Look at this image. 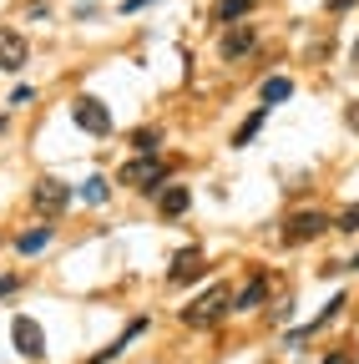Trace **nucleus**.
I'll return each instance as SVG.
<instances>
[{
	"instance_id": "16",
	"label": "nucleus",
	"mask_w": 359,
	"mask_h": 364,
	"mask_svg": "<svg viewBox=\"0 0 359 364\" xmlns=\"http://www.w3.org/2000/svg\"><path fill=\"white\" fill-rule=\"evenodd\" d=\"M248 11H253V0H218V21H228V26L238 16H248Z\"/></svg>"
},
{
	"instance_id": "4",
	"label": "nucleus",
	"mask_w": 359,
	"mask_h": 364,
	"mask_svg": "<svg viewBox=\"0 0 359 364\" xmlns=\"http://www.w3.org/2000/svg\"><path fill=\"white\" fill-rule=\"evenodd\" d=\"M71 122H76L81 132H92V136H112V112H107V102H97V97H76V102H71Z\"/></svg>"
},
{
	"instance_id": "10",
	"label": "nucleus",
	"mask_w": 359,
	"mask_h": 364,
	"mask_svg": "<svg viewBox=\"0 0 359 364\" xmlns=\"http://www.w3.org/2000/svg\"><path fill=\"white\" fill-rule=\"evenodd\" d=\"M188 203H193V193L183 188V182H172V188H162V198H157L162 218H183V213H188Z\"/></svg>"
},
{
	"instance_id": "5",
	"label": "nucleus",
	"mask_w": 359,
	"mask_h": 364,
	"mask_svg": "<svg viewBox=\"0 0 359 364\" xmlns=\"http://www.w3.org/2000/svg\"><path fill=\"white\" fill-rule=\"evenodd\" d=\"M11 339H16V354H26V359H46V334H41L36 318L16 314V318H11Z\"/></svg>"
},
{
	"instance_id": "6",
	"label": "nucleus",
	"mask_w": 359,
	"mask_h": 364,
	"mask_svg": "<svg viewBox=\"0 0 359 364\" xmlns=\"http://www.w3.org/2000/svg\"><path fill=\"white\" fill-rule=\"evenodd\" d=\"M324 228H334V223H329L319 208H314V213L304 208V213H294V218H289V228H284V243H309V238H319Z\"/></svg>"
},
{
	"instance_id": "3",
	"label": "nucleus",
	"mask_w": 359,
	"mask_h": 364,
	"mask_svg": "<svg viewBox=\"0 0 359 364\" xmlns=\"http://www.w3.org/2000/svg\"><path fill=\"white\" fill-rule=\"evenodd\" d=\"M117 182H127V188H142V193H162V182H167V167L157 157H137V162H127L117 172Z\"/></svg>"
},
{
	"instance_id": "1",
	"label": "nucleus",
	"mask_w": 359,
	"mask_h": 364,
	"mask_svg": "<svg viewBox=\"0 0 359 364\" xmlns=\"http://www.w3.org/2000/svg\"><path fill=\"white\" fill-rule=\"evenodd\" d=\"M66 208H71V182H56V177L31 182V213H41V218H61Z\"/></svg>"
},
{
	"instance_id": "20",
	"label": "nucleus",
	"mask_w": 359,
	"mask_h": 364,
	"mask_svg": "<svg viewBox=\"0 0 359 364\" xmlns=\"http://www.w3.org/2000/svg\"><path fill=\"white\" fill-rule=\"evenodd\" d=\"M21 289V279H16V273H6V279H0V299H6V294H16Z\"/></svg>"
},
{
	"instance_id": "19",
	"label": "nucleus",
	"mask_w": 359,
	"mask_h": 364,
	"mask_svg": "<svg viewBox=\"0 0 359 364\" xmlns=\"http://www.w3.org/2000/svg\"><path fill=\"white\" fill-rule=\"evenodd\" d=\"M31 102H36L31 86H16V91H11V107H31Z\"/></svg>"
},
{
	"instance_id": "22",
	"label": "nucleus",
	"mask_w": 359,
	"mask_h": 364,
	"mask_svg": "<svg viewBox=\"0 0 359 364\" xmlns=\"http://www.w3.org/2000/svg\"><path fill=\"white\" fill-rule=\"evenodd\" d=\"M324 364H349V349H339V354H329Z\"/></svg>"
},
{
	"instance_id": "18",
	"label": "nucleus",
	"mask_w": 359,
	"mask_h": 364,
	"mask_svg": "<svg viewBox=\"0 0 359 364\" xmlns=\"http://www.w3.org/2000/svg\"><path fill=\"white\" fill-rule=\"evenodd\" d=\"M334 228H339V233H359V203H354L349 213H339V218H334Z\"/></svg>"
},
{
	"instance_id": "7",
	"label": "nucleus",
	"mask_w": 359,
	"mask_h": 364,
	"mask_svg": "<svg viewBox=\"0 0 359 364\" xmlns=\"http://www.w3.org/2000/svg\"><path fill=\"white\" fill-rule=\"evenodd\" d=\"M26 61H31L26 36H21V31H11V26H0V71H21Z\"/></svg>"
},
{
	"instance_id": "13",
	"label": "nucleus",
	"mask_w": 359,
	"mask_h": 364,
	"mask_svg": "<svg viewBox=\"0 0 359 364\" xmlns=\"http://www.w3.org/2000/svg\"><path fill=\"white\" fill-rule=\"evenodd\" d=\"M268 112H274V107H258V112H253V117H248V122H243V127L233 132V147H248V142H253V136H258V127H263V117H268Z\"/></svg>"
},
{
	"instance_id": "14",
	"label": "nucleus",
	"mask_w": 359,
	"mask_h": 364,
	"mask_svg": "<svg viewBox=\"0 0 359 364\" xmlns=\"http://www.w3.org/2000/svg\"><path fill=\"white\" fill-rule=\"evenodd\" d=\"M46 243H51V228H31V233H21V238H16V248H21L26 258H31V253H41Z\"/></svg>"
},
{
	"instance_id": "9",
	"label": "nucleus",
	"mask_w": 359,
	"mask_h": 364,
	"mask_svg": "<svg viewBox=\"0 0 359 364\" xmlns=\"http://www.w3.org/2000/svg\"><path fill=\"white\" fill-rule=\"evenodd\" d=\"M253 46H258V36H253L248 26H243V31H228V36H223V61H243Z\"/></svg>"
},
{
	"instance_id": "15",
	"label": "nucleus",
	"mask_w": 359,
	"mask_h": 364,
	"mask_svg": "<svg viewBox=\"0 0 359 364\" xmlns=\"http://www.w3.org/2000/svg\"><path fill=\"white\" fill-rule=\"evenodd\" d=\"M263 299H268V284H263V279H253V284H248V289L233 299V309H258Z\"/></svg>"
},
{
	"instance_id": "12",
	"label": "nucleus",
	"mask_w": 359,
	"mask_h": 364,
	"mask_svg": "<svg viewBox=\"0 0 359 364\" xmlns=\"http://www.w3.org/2000/svg\"><path fill=\"white\" fill-rule=\"evenodd\" d=\"M132 147H137L142 157H157V147H162V132H157V127H137V132H132Z\"/></svg>"
},
{
	"instance_id": "23",
	"label": "nucleus",
	"mask_w": 359,
	"mask_h": 364,
	"mask_svg": "<svg viewBox=\"0 0 359 364\" xmlns=\"http://www.w3.org/2000/svg\"><path fill=\"white\" fill-rule=\"evenodd\" d=\"M142 6H152V0H127V6H122V11H142Z\"/></svg>"
},
{
	"instance_id": "24",
	"label": "nucleus",
	"mask_w": 359,
	"mask_h": 364,
	"mask_svg": "<svg viewBox=\"0 0 359 364\" xmlns=\"http://www.w3.org/2000/svg\"><path fill=\"white\" fill-rule=\"evenodd\" d=\"M344 6H354V0H329V11H344Z\"/></svg>"
},
{
	"instance_id": "11",
	"label": "nucleus",
	"mask_w": 359,
	"mask_h": 364,
	"mask_svg": "<svg viewBox=\"0 0 359 364\" xmlns=\"http://www.w3.org/2000/svg\"><path fill=\"white\" fill-rule=\"evenodd\" d=\"M294 97V81L289 76H268L263 81V107H279V102H289Z\"/></svg>"
},
{
	"instance_id": "25",
	"label": "nucleus",
	"mask_w": 359,
	"mask_h": 364,
	"mask_svg": "<svg viewBox=\"0 0 359 364\" xmlns=\"http://www.w3.org/2000/svg\"><path fill=\"white\" fill-rule=\"evenodd\" d=\"M354 61H359V46H354Z\"/></svg>"
},
{
	"instance_id": "8",
	"label": "nucleus",
	"mask_w": 359,
	"mask_h": 364,
	"mask_svg": "<svg viewBox=\"0 0 359 364\" xmlns=\"http://www.w3.org/2000/svg\"><path fill=\"white\" fill-rule=\"evenodd\" d=\"M203 273H208V263H203V253H198V248H183V253H177V258H172V268H167V279H172L177 289H183V284H193V279H203Z\"/></svg>"
},
{
	"instance_id": "2",
	"label": "nucleus",
	"mask_w": 359,
	"mask_h": 364,
	"mask_svg": "<svg viewBox=\"0 0 359 364\" xmlns=\"http://www.w3.org/2000/svg\"><path fill=\"white\" fill-rule=\"evenodd\" d=\"M233 304H228V289H208L203 299H193L188 309H183V324H193V329H208V324H218L223 314H228Z\"/></svg>"
},
{
	"instance_id": "17",
	"label": "nucleus",
	"mask_w": 359,
	"mask_h": 364,
	"mask_svg": "<svg viewBox=\"0 0 359 364\" xmlns=\"http://www.w3.org/2000/svg\"><path fill=\"white\" fill-rule=\"evenodd\" d=\"M107 193H112L107 177H86V182H81V198H86V203H107Z\"/></svg>"
},
{
	"instance_id": "21",
	"label": "nucleus",
	"mask_w": 359,
	"mask_h": 364,
	"mask_svg": "<svg viewBox=\"0 0 359 364\" xmlns=\"http://www.w3.org/2000/svg\"><path fill=\"white\" fill-rule=\"evenodd\" d=\"M344 122H349V127L359 132V102H349V112H344Z\"/></svg>"
}]
</instances>
